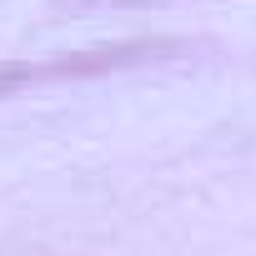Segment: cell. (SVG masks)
<instances>
[{
  "label": "cell",
  "mask_w": 256,
  "mask_h": 256,
  "mask_svg": "<svg viewBox=\"0 0 256 256\" xmlns=\"http://www.w3.org/2000/svg\"><path fill=\"white\" fill-rule=\"evenodd\" d=\"M126 50H86V56H60L50 66H6L0 70V96L10 86H26V80H50V76H90V70H106V66H120Z\"/></svg>",
  "instance_id": "cell-1"
}]
</instances>
